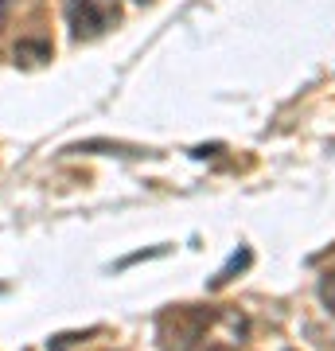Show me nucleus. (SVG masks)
<instances>
[{
    "instance_id": "1",
    "label": "nucleus",
    "mask_w": 335,
    "mask_h": 351,
    "mask_svg": "<svg viewBox=\"0 0 335 351\" xmlns=\"http://www.w3.org/2000/svg\"><path fill=\"white\" fill-rule=\"evenodd\" d=\"M66 20H71L75 39H94L121 20V4L117 0H66Z\"/></svg>"
},
{
    "instance_id": "2",
    "label": "nucleus",
    "mask_w": 335,
    "mask_h": 351,
    "mask_svg": "<svg viewBox=\"0 0 335 351\" xmlns=\"http://www.w3.org/2000/svg\"><path fill=\"white\" fill-rule=\"evenodd\" d=\"M16 59L20 63H43V59H51V43H43V39H20L16 43Z\"/></svg>"
},
{
    "instance_id": "3",
    "label": "nucleus",
    "mask_w": 335,
    "mask_h": 351,
    "mask_svg": "<svg viewBox=\"0 0 335 351\" xmlns=\"http://www.w3.org/2000/svg\"><path fill=\"white\" fill-rule=\"evenodd\" d=\"M249 265V250H238L234 258H230V262H226V269H219V277H214L211 285L219 289V285H226V281H230V274H238V269H246Z\"/></svg>"
},
{
    "instance_id": "4",
    "label": "nucleus",
    "mask_w": 335,
    "mask_h": 351,
    "mask_svg": "<svg viewBox=\"0 0 335 351\" xmlns=\"http://www.w3.org/2000/svg\"><path fill=\"white\" fill-rule=\"evenodd\" d=\"M320 301L335 313V274H327V277L320 281Z\"/></svg>"
},
{
    "instance_id": "5",
    "label": "nucleus",
    "mask_w": 335,
    "mask_h": 351,
    "mask_svg": "<svg viewBox=\"0 0 335 351\" xmlns=\"http://www.w3.org/2000/svg\"><path fill=\"white\" fill-rule=\"evenodd\" d=\"M8 8H12V0H0V27H4V20H8Z\"/></svg>"
},
{
    "instance_id": "6",
    "label": "nucleus",
    "mask_w": 335,
    "mask_h": 351,
    "mask_svg": "<svg viewBox=\"0 0 335 351\" xmlns=\"http://www.w3.org/2000/svg\"><path fill=\"white\" fill-rule=\"evenodd\" d=\"M140 4H145V0H140Z\"/></svg>"
}]
</instances>
